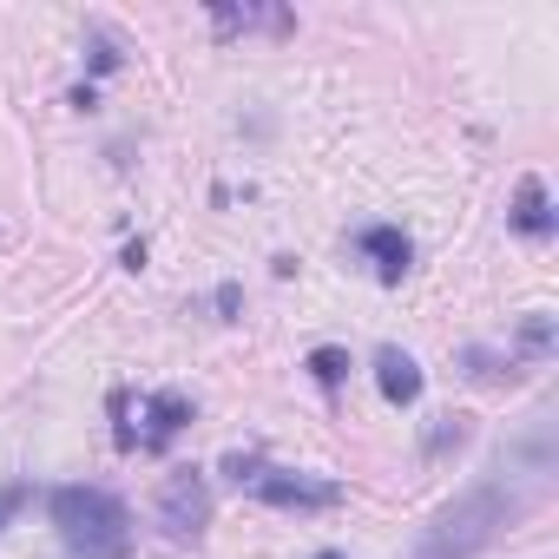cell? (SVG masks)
Returning <instances> with one entry per match:
<instances>
[{
	"instance_id": "obj_6",
	"label": "cell",
	"mask_w": 559,
	"mask_h": 559,
	"mask_svg": "<svg viewBox=\"0 0 559 559\" xmlns=\"http://www.w3.org/2000/svg\"><path fill=\"white\" fill-rule=\"evenodd\" d=\"M376 382H382L389 402H415V395H421V369H415L402 349H382V356H376Z\"/></svg>"
},
{
	"instance_id": "obj_1",
	"label": "cell",
	"mask_w": 559,
	"mask_h": 559,
	"mask_svg": "<svg viewBox=\"0 0 559 559\" xmlns=\"http://www.w3.org/2000/svg\"><path fill=\"white\" fill-rule=\"evenodd\" d=\"M47 513L80 559H126V546H132V520L106 487H60L47 500Z\"/></svg>"
},
{
	"instance_id": "obj_11",
	"label": "cell",
	"mask_w": 559,
	"mask_h": 559,
	"mask_svg": "<svg viewBox=\"0 0 559 559\" xmlns=\"http://www.w3.org/2000/svg\"><path fill=\"white\" fill-rule=\"evenodd\" d=\"M317 559H343V552H317Z\"/></svg>"
},
{
	"instance_id": "obj_3",
	"label": "cell",
	"mask_w": 559,
	"mask_h": 559,
	"mask_svg": "<svg viewBox=\"0 0 559 559\" xmlns=\"http://www.w3.org/2000/svg\"><path fill=\"white\" fill-rule=\"evenodd\" d=\"M158 520H165L178 539H185V533H198V526L211 520L204 474H191V467H185V474H171V480H165V493H158Z\"/></svg>"
},
{
	"instance_id": "obj_9",
	"label": "cell",
	"mask_w": 559,
	"mask_h": 559,
	"mask_svg": "<svg viewBox=\"0 0 559 559\" xmlns=\"http://www.w3.org/2000/svg\"><path fill=\"white\" fill-rule=\"evenodd\" d=\"M343 369H349L343 349H317V356H310V376H317V382H343Z\"/></svg>"
},
{
	"instance_id": "obj_4",
	"label": "cell",
	"mask_w": 559,
	"mask_h": 559,
	"mask_svg": "<svg viewBox=\"0 0 559 559\" xmlns=\"http://www.w3.org/2000/svg\"><path fill=\"white\" fill-rule=\"evenodd\" d=\"M237 480H250L263 500H276V507H336V487L330 480H304V474H284V467H250V474H237Z\"/></svg>"
},
{
	"instance_id": "obj_10",
	"label": "cell",
	"mask_w": 559,
	"mask_h": 559,
	"mask_svg": "<svg viewBox=\"0 0 559 559\" xmlns=\"http://www.w3.org/2000/svg\"><path fill=\"white\" fill-rule=\"evenodd\" d=\"M21 507H27V487H21V480H8V487H0V526H8Z\"/></svg>"
},
{
	"instance_id": "obj_8",
	"label": "cell",
	"mask_w": 559,
	"mask_h": 559,
	"mask_svg": "<svg viewBox=\"0 0 559 559\" xmlns=\"http://www.w3.org/2000/svg\"><path fill=\"white\" fill-rule=\"evenodd\" d=\"M211 21H217L224 34H243V27H270V34H284V27H290V14H257V8H243V14H237V8H217Z\"/></svg>"
},
{
	"instance_id": "obj_2",
	"label": "cell",
	"mask_w": 559,
	"mask_h": 559,
	"mask_svg": "<svg viewBox=\"0 0 559 559\" xmlns=\"http://www.w3.org/2000/svg\"><path fill=\"white\" fill-rule=\"evenodd\" d=\"M126 421H119V448H165L185 421H191V402L178 395V389H158V395H119L112 402Z\"/></svg>"
},
{
	"instance_id": "obj_5",
	"label": "cell",
	"mask_w": 559,
	"mask_h": 559,
	"mask_svg": "<svg viewBox=\"0 0 559 559\" xmlns=\"http://www.w3.org/2000/svg\"><path fill=\"white\" fill-rule=\"evenodd\" d=\"M356 250L376 263V276H382V284H402V270H408V257H415V250H408V237H402V230H389V224L362 230V237H356Z\"/></svg>"
},
{
	"instance_id": "obj_7",
	"label": "cell",
	"mask_w": 559,
	"mask_h": 559,
	"mask_svg": "<svg viewBox=\"0 0 559 559\" xmlns=\"http://www.w3.org/2000/svg\"><path fill=\"white\" fill-rule=\"evenodd\" d=\"M513 224H520L526 237H546V230H552V204H546V185H539V178H520V191H513Z\"/></svg>"
}]
</instances>
